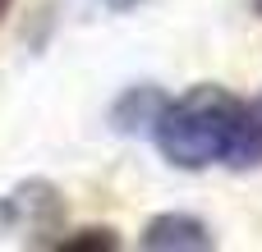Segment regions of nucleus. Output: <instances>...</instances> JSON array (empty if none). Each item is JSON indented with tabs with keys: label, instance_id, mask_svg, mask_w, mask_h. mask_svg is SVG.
Here are the masks:
<instances>
[{
	"label": "nucleus",
	"instance_id": "obj_1",
	"mask_svg": "<svg viewBox=\"0 0 262 252\" xmlns=\"http://www.w3.org/2000/svg\"><path fill=\"white\" fill-rule=\"evenodd\" d=\"M239 119H244V96L226 92L221 83H198L161 106L152 138L175 170H207L230 161Z\"/></svg>",
	"mask_w": 262,
	"mask_h": 252
},
{
	"label": "nucleus",
	"instance_id": "obj_2",
	"mask_svg": "<svg viewBox=\"0 0 262 252\" xmlns=\"http://www.w3.org/2000/svg\"><path fill=\"white\" fill-rule=\"evenodd\" d=\"M60 211H64L60 193L51 184H41V179H28L23 188H14L0 202V225L14 230V234H32V243L51 248V234L60 225Z\"/></svg>",
	"mask_w": 262,
	"mask_h": 252
},
{
	"label": "nucleus",
	"instance_id": "obj_3",
	"mask_svg": "<svg viewBox=\"0 0 262 252\" xmlns=\"http://www.w3.org/2000/svg\"><path fill=\"white\" fill-rule=\"evenodd\" d=\"M138 248H147V252H207V248H216V239H212V230L198 216L166 211V216H152L143 225Z\"/></svg>",
	"mask_w": 262,
	"mask_h": 252
},
{
	"label": "nucleus",
	"instance_id": "obj_4",
	"mask_svg": "<svg viewBox=\"0 0 262 252\" xmlns=\"http://www.w3.org/2000/svg\"><path fill=\"white\" fill-rule=\"evenodd\" d=\"M161 106H166V96L157 92V87H129L115 106H111V124L120 129V133H143V129H152L157 124V115H161Z\"/></svg>",
	"mask_w": 262,
	"mask_h": 252
},
{
	"label": "nucleus",
	"instance_id": "obj_5",
	"mask_svg": "<svg viewBox=\"0 0 262 252\" xmlns=\"http://www.w3.org/2000/svg\"><path fill=\"white\" fill-rule=\"evenodd\" d=\"M230 170H253L262 165V101H244V119H239V133H235V147H230Z\"/></svg>",
	"mask_w": 262,
	"mask_h": 252
},
{
	"label": "nucleus",
	"instance_id": "obj_6",
	"mask_svg": "<svg viewBox=\"0 0 262 252\" xmlns=\"http://www.w3.org/2000/svg\"><path fill=\"white\" fill-rule=\"evenodd\" d=\"M55 252H115L120 248V234L111 225H88V230H74L64 239H51Z\"/></svg>",
	"mask_w": 262,
	"mask_h": 252
},
{
	"label": "nucleus",
	"instance_id": "obj_7",
	"mask_svg": "<svg viewBox=\"0 0 262 252\" xmlns=\"http://www.w3.org/2000/svg\"><path fill=\"white\" fill-rule=\"evenodd\" d=\"M5 9H9V0H0V18H5Z\"/></svg>",
	"mask_w": 262,
	"mask_h": 252
},
{
	"label": "nucleus",
	"instance_id": "obj_8",
	"mask_svg": "<svg viewBox=\"0 0 262 252\" xmlns=\"http://www.w3.org/2000/svg\"><path fill=\"white\" fill-rule=\"evenodd\" d=\"M253 9H258V14H262V0H253Z\"/></svg>",
	"mask_w": 262,
	"mask_h": 252
},
{
	"label": "nucleus",
	"instance_id": "obj_9",
	"mask_svg": "<svg viewBox=\"0 0 262 252\" xmlns=\"http://www.w3.org/2000/svg\"><path fill=\"white\" fill-rule=\"evenodd\" d=\"M115 5H134V0H115Z\"/></svg>",
	"mask_w": 262,
	"mask_h": 252
}]
</instances>
